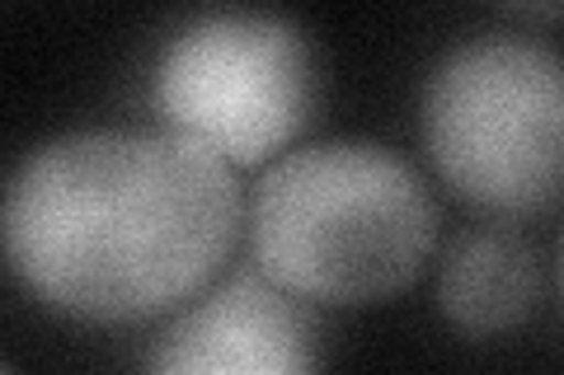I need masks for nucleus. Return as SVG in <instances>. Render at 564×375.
I'll return each mask as SVG.
<instances>
[{
	"mask_svg": "<svg viewBox=\"0 0 564 375\" xmlns=\"http://www.w3.org/2000/svg\"><path fill=\"white\" fill-rule=\"evenodd\" d=\"M245 198L226 159L165 128H85L29 151L0 188V249L43 306L128 324L207 291Z\"/></svg>",
	"mask_w": 564,
	"mask_h": 375,
	"instance_id": "1",
	"label": "nucleus"
},
{
	"mask_svg": "<svg viewBox=\"0 0 564 375\" xmlns=\"http://www.w3.org/2000/svg\"><path fill=\"white\" fill-rule=\"evenodd\" d=\"M433 244L429 184L377 141H321L282 155L250 202L259 273L296 300L372 306L410 287Z\"/></svg>",
	"mask_w": 564,
	"mask_h": 375,
	"instance_id": "2",
	"label": "nucleus"
},
{
	"mask_svg": "<svg viewBox=\"0 0 564 375\" xmlns=\"http://www.w3.org/2000/svg\"><path fill=\"white\" fill-rule=\"evenodd\" d=\"M423 141L456 198L494 217H536L564 184V66L518 33L456 43L423 89Z\"/></svg>",
	"mask_w": 564,
	"mask_h": 375,
	"instance_id": "3",
	"label": "nucleus"
},
{
	"mask_svg": "<svg viewBox=\"0 0 564 375\" xmlns=\"http://www.w3.org/2000/svg\"><path fill=\"white\" fill-rule=\"evenodd\" d=\"M321 85V52L292 14L203 10L161 47L151 95L165 132L254 165L306 132Z\"/></svg>",
	"mask_w": 564,
	"mask_h": 375,
	"instance_id": "4",
	"label": "nucleus"
},
{
	"mask_svg": "<svg viewBox=\"0 0 564 375\" xmlns=\"http://www.w3.org/2000/svg\"><path fill=\"white\" fill-rule=\"evenodd\" d=\"M147 375H325V348L306 300L236 273L174 315Z\"/></svg>",
	"mask_w": 564,
	"mask_h": 375,
	"instance_id": "5",
	"label": "nucleus"
},
{
	"mask_svg": "<svg viewBox=\"0 0 564 375\" xmlns=\"http://www.w3.org/2000/svg\"><path fill=\"white\" fill-rule=\"evenodd\" d=\"M551 291L541 249L508 225H480L456 235L437 273V306L452 329L470 338H499L522 329Z\"/></svg>",
	"mask_w": 564,
	"mask_h": 375,
	"instance_id": "6",
	"label": "nucleus"
},
{
	"mask_svg": "<svg viewBox=\"0 0 564 375\" xmlns=\"http://www.w3.org/2000/svg\"><path fill=\"white\" fill-rule=\"evenodd\" d=\"M0 375H10V371H6V366H0Z\"/></svg>",
	"mask_w": 564,
	"mask_h": 375,
	"instance_id": "7",
	"label": "nucleus"
}]
</instances>
